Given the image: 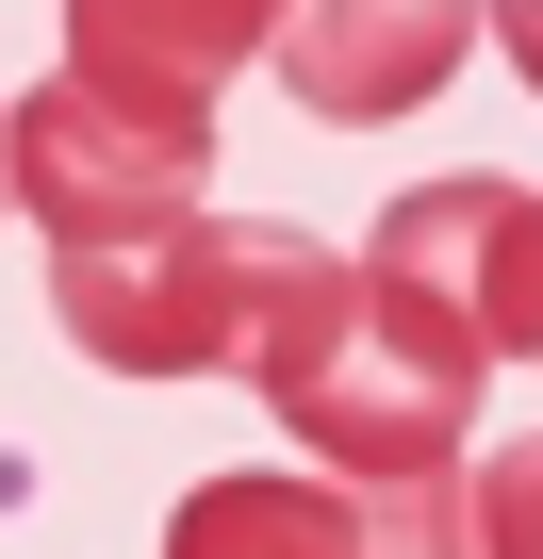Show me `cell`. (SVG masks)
<instances>
[{"mask_svg":"<svg viewBox=\"0 0 543 559\" xmlns=\"http://www.w3.org/2000/svg\"><path fill=\"white\" fill-rule=\"evenodd\" d=\"M231 379L281 412L330 477L412 493V477H461L494 346L428 297V280H396L379 247H314V230H297L281 280H263V313H247V362H231Z\"/></svg>","mask_w":543,"mask_h":559,"instance_id":"cell-1","label":"cell"},{"mask_svg":"<svg viewBox=\"0 0 543 559\" xmlns=\"http://www.w3.org/2000/svg\"><path fill=\"white\" fill-rule=\"evenodd\" d=\"M297 230H263V214H132V230H67L50 247V330L116 379H231L247 362V313H263V280H281Z\"/></svg>","mask_w":543,"mask_h":559,"instance_id":"cell-2","label":"cell"},{"mask_svg":"<svg viewBox=\"0 0 543 559\" xmlns=\"http://www.w3.org/2000/svg\"><path fill=\"white\" fill-rule=\"evenodd\" d=\"M214 198V116H165V99H116L99 67H50L17 99V214L67 247V230H132V214H181Z\"/></svg>","mask_w":543,"mask_h":559,"instance_id":"cell-3","label":"cell"},{"mask_svg":"<svg viewBox=\"0 0 543 559\" xmlns=\"http://www.w3.org/2000/svg\"><path fill=\"white\" fill-rule=\"evenodd\" d=\"M396 280H428V297L494 346V362H543V198L527 181H494V165H445V181H412V198H379V230H363Z\"/></svg>","mask_w":543,"mask_h":559,"instance_id":"cell-4","label":"cell"},{"mask_svg":"<svg viewBox=\"0 0 543 559\" xmlns=\"http://www.w3.org/2000/svg\"><path fill=\"white\" fill-rule=\"evenodd\" d=\"M461 50H477V0H281V34H263V67L330 132H379V116L445 99Z\"/></svg>","mask_w":543,"mask_h":559,"instance_id":"cell-5","label":"cell"},{"mask_svg":"<svg viewBox=\"0 0 543 559\" xmlns=\"http://www.w3.org/2000/svg\"><path fill=\"white\" fill-rule=\"evenodd\" d=\"M263 34H281V0H67V67H99L116 99H165V116H214Z\"/></svg>","mask_w":543,"mask_h":559,"instance_id":"cell-6","label":"cell"},{"mask_svg":"<svg viewBox=\"0 0 543 559\" xmlns=\"http://www.w3.org/2000/svg\"><path fill=\"white\" fill-rule=\"evenodd\" d=\"M231 543H379V493L346 477H214V493H181V559H231Z\"/></svg>","mask_w":543,"mask_h":559,"instance_id":"cell-7","label":"cell"},{"mask_svg":"<svg viewBox=\"0 0 543 559\" xmlns=\"http://www.w3.org/2000/svg\"><path fill=\"white\" fill-rule=\"evenodd\" d=\"M461 559H543V428L527 444H461Z\"/></svg>","mask_w":543,"mask_h":559,"instance_id":"cell-8","label":"cell"},{"mask_svg":"<svg viewBox=\"0 0 543 559\" xmlns=\"http://www.w3.org/2000/svg\"><path fill=\"white\" fill-rule=\"evenodd\" d=\"M477 34H494V50H510V83L543 99V0H477Z\"/></svg>","mask_w":543,"mask_h":559,"instance_id":"cell-9","label":"cell"},{"mask_svg":"<svg viewBox=\"0 0 543 559\" xmlns=\"http://www.w3.org/2000/svg\"><path fill=\"white\" fill-rule=\"evenodd\" d=\"M0 198H17V116H0Z\"/></svg>","mask_w":543,"mask_h":559,"instance_id":"cell-10","label":"cell"}]
</instances>
